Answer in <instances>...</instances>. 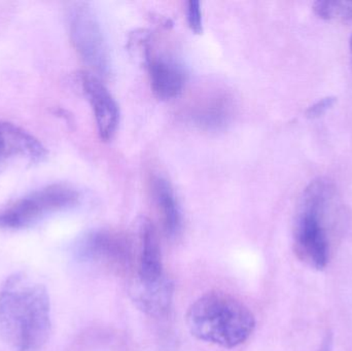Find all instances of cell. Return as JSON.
I'll return each instance as SVG.
<instances>
[{
	"mask_svg": "<svg viewBox=\"0 0 352 351\" xmlns=\"http://www.w3.org/2000/svg\"><path fill=\"white\" fill-rule=\"evenodd\" d=\"M51 333L50 299L41 284L12 276L0 292V336L12 350H41Z\"/></svg>",
	"mask_w": 352,
	"mask_h": 351,
	"instance_id": "1",
	"label": "cell"
},
{
	"mask_svg": "<svg viewBox=\"0 0 352 351\" xmlns=\"http://www.w3.org/2000/svg\"><path fill=\"white\" fill-rule=\"evenodd\" d=\"M195 338L227 350L248 341L256 327L254 313L241 301L223 292H210L197 299L186 315Z\"/></svg>",
	"mask_w": 352,
	"mask_h": 351,
	"instance_id": "2",
	"label": "cell"
},
{
	"mask_svg": "<svg viewBox=\"0 0 352 351\" xmlns=\"http://www.w3.org/2000/svg\"><path fill=\"white\" fill-rule=\"evenodd\" d=\"M336 191L326 179L312 181L304 191L296 216L294 247L306 265L322 270L330 260L329 216L336 203Z\"/></svg>",
	"mask_w": 352,
	"mask_h": 351,
	"instance_id": "3",
	"label": "cell"
},
{
	"mask_svg": "<svg viewBox=\"0 0 352 351\" xmlns=\"http://www.w3.org/2000/svg\"><path fill=\"white\" fill-rule=\"evenodd\" d=\"M80 195L66 185H52L19 200L0 214V227L20 229L30 226L50 212L76 205Z\"/></svg>",
	"mask_w": 352,
	"mask_h": 351,
	"instance_id": "4",
	"label": "cell"
},
{
	"mask_svg": "<svg viewBox=\"0 0 352 351\" xmlns=\"http://www.w3.org/2000/svg\"><path fill=\"white\" fill-rule=\"evenodd\" d=\"M80 257L115 275H126L134 265L133 242L125 233L99 230L89 234L78 249Z\"/></svg>",
	"mask_w": 352,
	"mask_h": 351,
	"instance_id": "5",
	"label": "cell"
},
{
	"mask_svg": "<svg viewBox=\"0 0 352 351\" xmlns=\"http://www.w3.org/2000/svg\"><path fill=\"white\" fill-rule=\"evenodd\" d=\"M70 34L82 59L98 71L107 67V54L100 27L86 4H78L70 14Z\"/></svg>",
	"mask_w": 352,
	"mask_h": 351,
	"instance_id": "6",
	"label": "cell"
},
{
	"mask_svg": "<svg viewBox=\"0 0 352 351\" xmlns=\"http://www.w3.org/2000/svg\"><path fill=\"white\" fill-rule=\"evenodd\" d=\"M82 84L94 111L99 135L102 139L109 140L113 137L119 123L117 102L96 76L82 74Z\"/></svg>",
	"mask_w": 352,
	"mask_h": 351,
	"instance_id": "7",
	"label": "cell"
},
{
	"mask_svg": "<svg viewBox=\"0 0 352 351\" xmlns=\"http://www.w3.org/2000/svg\"><path fill=\"white\" fill-rule=\"evenodd\" d=\"M173 292L175 286L166 276L155 282H144L135 278L130 288V295L136 306L155 317L167 315L173 304Z\"/></svg>",
	"mask_w": 352,
	"mask_h": 351,
	"instance_id": "8",
	"label": "cell"
},
{
	"mask_svg": "<svg viewBox=\"0 0 352 351\" xmlns=\"http://www.w3.org/2000/svg\"><path fill=\"white\" fill-rule=\"evenodd\" d=\"M138 267L136 278L144 282H158L165 276L158 233L148 220L140 224Z\"/></svg>",
	"mask_w": 352,
	"mask_h": 351,
	"instance_id": "9",
	"label": "cell"
},
{
	"mask_svg": "<svg viewBox=\"0 0 352 351\" xmlns=\"http://www.w3.org/2000/svg\"><path fill=\"white\" fill-rule=\"evenodd\" d=\"M43 144L30 134L16 126L0 122V160L12 156H23L31 161L45 158Z\"/></svg>",
	"mask_w": 352,
	"mask_h": 351,
	"instance_id": "10",
	"label": "cell"
},
{
	"mask_svg": "<svg viewBox=\"0 0 352 351\" xmlns=\"http://www.w3.org/2000/svg\"><path fill=\"white\" fill-rule=\"evenodd\" d=\"M150 76L153 91L161 99L177 96L186 82L182 68L175 62L164 58H157L151 61Z\"/></svg>",
	"mask_w": 352,
	"mask_h": 351,
	"instance_id": "11",
	"label": "cell"
},
{
	"mask_svg": "<svg viewBox=\"0 0 352 351\" xmlns=\"http://www.w3.org/2000/svg\"><path fill=\"white\" fill-rule=\"evenodd\" d=\"M152 191L165 234L169 238L177 236L182 228V216L170 183L162 177H154Z\"/></svg>",
	"mask_w": 352,
	"mask_h": 351,
	"instance_id": "12",
	"label": "cell"
},
{
	"mask_svg": "<svg viewBox=\"0 0 352 351\" xmlns=\"http://www.w3.org/2000/svg\"><path fill=\"white\" fill-rule=\"evenodd\" d=\"M314 10L322 20L352 23V1H318Z\"/></svg>",
	"mask_w": 352,
	"mask_h": 351,
	"instance_id": "13",
	"label": "cell"
},
{
	"mask_svg": "<svg viewBox=\"0 0 352 351\" xmlns=\"http://www.w3.org/2000/svg\"><path fill=\"white\" fill-rule=\"evenodd\" d=\"M188 22L195 32H200L202 30V12H201L200 2L197 0L188 1Z\"/></svg>",
	"mask_w": 352,
	"mask_h": 351,
	"instance_id": "14",
	"label": "cell"
},
{
	"mask_svg": "<svg viewBox=\"0 0 352 351\" xmlns=\"http://www.w3.org/2000/svg\"><path fill=\"white\" fill-rule=\"evenodd\" d=\"M335 103H336V98L335 97L322 98V100L318 101V102L314 103L312 106L308 109V117H311V119H316V117L324 115L331 107L334 106Z\"/></svg>",
	"mask_w": 352,
	"mask_h": 351,
	"instance_id": "15",
	"label": "cell"
},
{
	"mask_svg": "<svg viewBox=\"0 0 352 351\" xmlns=\"http://www.w3.org/2000/svg\"><path fill=\"white\" fill-rule=\"evenodd\" d=\"M318 351H332V339H331V337H327Z\"/></svg>",
	"mask_w": 352,
	"mask_h": 351,
	"instance_id": "16",
	"label": "cell"
},
{
	"mask_svg": "<svg viewBox=\"0 0 352 351\" xmlns=\"http://www.w3.org/2000/svg\"><path fill=\"white\" fill-rule=\"evenodd\" d=\"M349 51H351V55L352 58V35L351 37V41H349Z\"/></svg>",
	"mask_w": 352,
	"mask_h": 351,
	"instance_id": "17",
	"label": "cell"
}]
</instances>
